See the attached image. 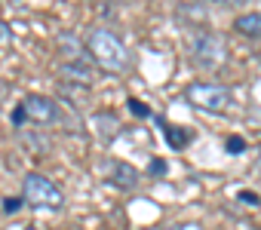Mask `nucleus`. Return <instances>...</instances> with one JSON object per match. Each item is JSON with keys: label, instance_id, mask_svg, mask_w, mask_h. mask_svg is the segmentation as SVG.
<instances>
[{"label": "nucleus", "instance_id": "obj_14", "mask_svg": "<svg viewBox=\"0 0 261 230\" xmlns=\"http://www.w3.org/2000/svg\"><path fill=\"white\" fill-rule=\"evenodd\" d=\"M163 230H203L200 224H191V221H178V224H169V227H163Z\"/></svg>", "mask_w": 261, "mask_h": 230}, {"label": "nucleus", "instance_id": "obj_15", "mask_svg": "<svg viewBox=\"0 0 261 230\" xmlns=\"http://www.w3.org/2000/svg\"><path fill=\"white\" fill-rule=\"evenodd\" d=\"M13 123H16V126H25V123H28V117H25V110H22V104H19V107L13 110Z\"/></svg>", "mask_w": 261, "mask_h": 230}, {"label": "nucleus", "instance_id": "obj_19", "mask_svg": "<svg viewBox=\"0 0 261 230\" xmlns=\"http://www.w3.org/2000/svg\"><path fill=\"white\" fill-rule=\"evenodd\" d=\"M25 230H40V227H25Z\"/></svg>", "mask_w": 261, "mask_h": 230}, {"label": "nucleus", "instance_id": "obj_17", "mask_svg": "<svg viewBox=\"0 0 261 230\" xmlns=\"http://www.w3.org/2000/svg\"><path fill=\"white\" fill-rule=\"evenodd\" d=\"M19 206H22V199H7V203H4L7 212H13V209H19Z\"/></svg>", "mask_w": 261, "mask_h": 230}, {"label": "nucleus", "instance_id": "obj_5", "mask_svg": "<svg viewBox=\"0 0 261 230\" xmlns=\"http://www.w3.org/2000/svg\"><path fill=\"white\" fill-rule=\"evenodd\" d=\"M22 110H25L28 123H37V126L62 123V107L53 98H46V95H25L22 98Z\"/></svg>", "mask_w": 261, "mask_h": 230}, {"label": "nucleus", "instance_id": "obj_8", "mask_svg": "<svg viewBox=\"0 0 261 230\" xmlns=\"http://www.w3.org/2000/svg\"><path fill=\"white\" fill-rule=\"evenodd\" d=\"M233 31L243 34V37L261 40V13H243V16L233 22Z\"/></svg>", "mask_w": 261, "mask_h": 230}, {"label": "nucleus", "instance_id": "obj_2", "mask_svg": "<svg viewBox=\"0 0 261 230\" xmlns=\"http://www.w3.org/2000/svg\"><path fill=\"white\" fill-rule=\"evenodd\" d=\"M188 55L197 68L215 71L227 62V46H224L221 34H215V31H194L188 37Z\"/></svg>", "mask_w": 261, "mask_h": 230}, {"label": "nucleus", "instance_id": "obj_16", "mask_svg": "<svg viewBox=\"0 0 261 230\" xmlns=\"http://www.w3.org/2000/svg\"><path fill=\"white\" fill-rule=\"evenodd\" d=\"M215 4H221V7H243V4H249V0H215Z\"/></svg>", "mask_w": 261, "mask_h": 230}, {"label": "nucleus", "instance_id": "obj_6", "mask_svg": "<svg viewBox=\"0 0 261 230\" xmlns=\"http://www.w3.org/2000/svg\"><path fill=\"white\" fill-rule=\"evenodd\" d=\"M105 178L114 184V187H120V190H133L136 184H139V169L136 166H129L126 160H105Z\"/></svg>", "mask_w": 261, "mask_h": 230}, {"label": "nucleus", "instance_id": "obj_13", "mask_svg": "<svg viewBox=\"0 0 261 230\" xmlns=\"http://www.w3.org/2000/svg\"><path fill=\"white\" fill-rule=\"evenodd\" d=\"M148 172H151V175H166V163H163L160 157H154V160H151V169H148Z\"/></svg>", "mask_w": 261, "mask_h": 230}, {"label": "nucleus", "instance_id": "obj_1", "mask_svg": "<svg viewBox=\"0 0 261 230\" xmlns=\"http://www.w3.org/2000/svg\"><path fill=\"white\" fill-rule=\"evenodd\" d=\"M86 52H89V59H92L101 71H108V74H123V71L129 68V49H126V43H123L114 31H108V28L89 31V37H86Z\"/></svg>", "mask_w": 261, "mask_h": 230}, {"label": "nucleus", "instance_id": "obj_18", "mask_svg": "<svg viewBox=\"0 0 261 230\" xmlns=\"http://www.w3.org/2000/svg\"><path fill=\"white\" fill-rule=\"evenodd\" d=\"M258 172H261V151H258Z\"/></svg>", "mask_w": 261, "mask_h": 230}, {"label": "nucleus", "instance_id": "obj_9", "mask_svg": "<svg viewBox=\"0 0 261 230\" xmlns=\"http://www.w3.org/2000/svg\"><path fill=\"white\" fill-rule=\"evenodd\" d=\"M160 126H163V135H166V141H169L172 151H185L188 141H194L191 129H181V126H172V123H160Z\"/></svg>", "mask_w": 261, "mask_h": 230}, {"label": "nucleus", "instance_id": "obj_4", "mask_svg": "<svg viewBox=\"0 0 261 230\" xmlns=\"http://www.w3.org/2000/svg\"><path fill=\"white\" fill-rule=\"evenodd\" d=\"M185 98H188V104H194L200 110H212V113H221V110L230 107V89L221 86V83H209V80L188 83Z\"/></svg>", "mask_w": 261, "mask_h": 230}, {"label": "nucleus", "instance_id": "obj_11", "mask_svg": "<svg viewBox=\"0 0 261 230\" xmlns=\"http://www.w3.org/2000/svg\"><path fill=\"white\" fill-rule=\"evenodd\" d=\"M246 148H249V145H246V138H243V135H230V138H227V145H224V151H227V154H243Z\"/></svg>", "mask_w": 261, "mask_h": 230}, {"label": "nucleus", "instance_id": "obj_10", "mask_svg": "<svg viewBox=\"0 0 261 230\" xmlns=\"http://www.w3.org/2000/svg\"><path fill=\"white\" fill-rule=\"evenodd\" d=\"M59 52H62L65 62H86V55H83L74 34H59Z\"/></svg>", "mask_w": 261, "mask_h": 230}, {"label": "nucleus", "instance_id": "obj_7", "mask_svg": "<svg viewBox=\"0 0 261 230\" xmlns=\"http://www.w3.org/2000/svg\"><path fill=\"white\" fill-rule=\"evenodd\" d=\"M62 74L74 83H83V86H89L95 80V71L89 62H62Z\"/></svg>", "mask_w": 261, "mask_h": 230}, {"label": "nucleus", "instance_id": "obj_3", "mask_svg": "<svg viewBox=\"0 0 261 230\" xmlns=\"http://www.w3.org/2000/svg\"><path fill=\"white\" fill-rule=\"evenodd\" d=\"M22 199L31 203V206H37V209H62L65 206L62 187L53 178L40 175V172H28L22 178Z\"/></svg>", "mask_w": 261, "mask_h": 230}, {"label": "nucleus", "instance_id": "obj_12", "mask_svg": "<svg viewBox=\"0 0 261 230\" xmlns=\"http://www.w3.org/2000/svg\"><path fill=\"white\" fill-rule=\"evenodd\" d=\"M129 110H136L139 117H151V107L142 104V101H136V98H129Z\"/></svg>", "mask_w": 261, "mask_h": 230}]
</instances>
